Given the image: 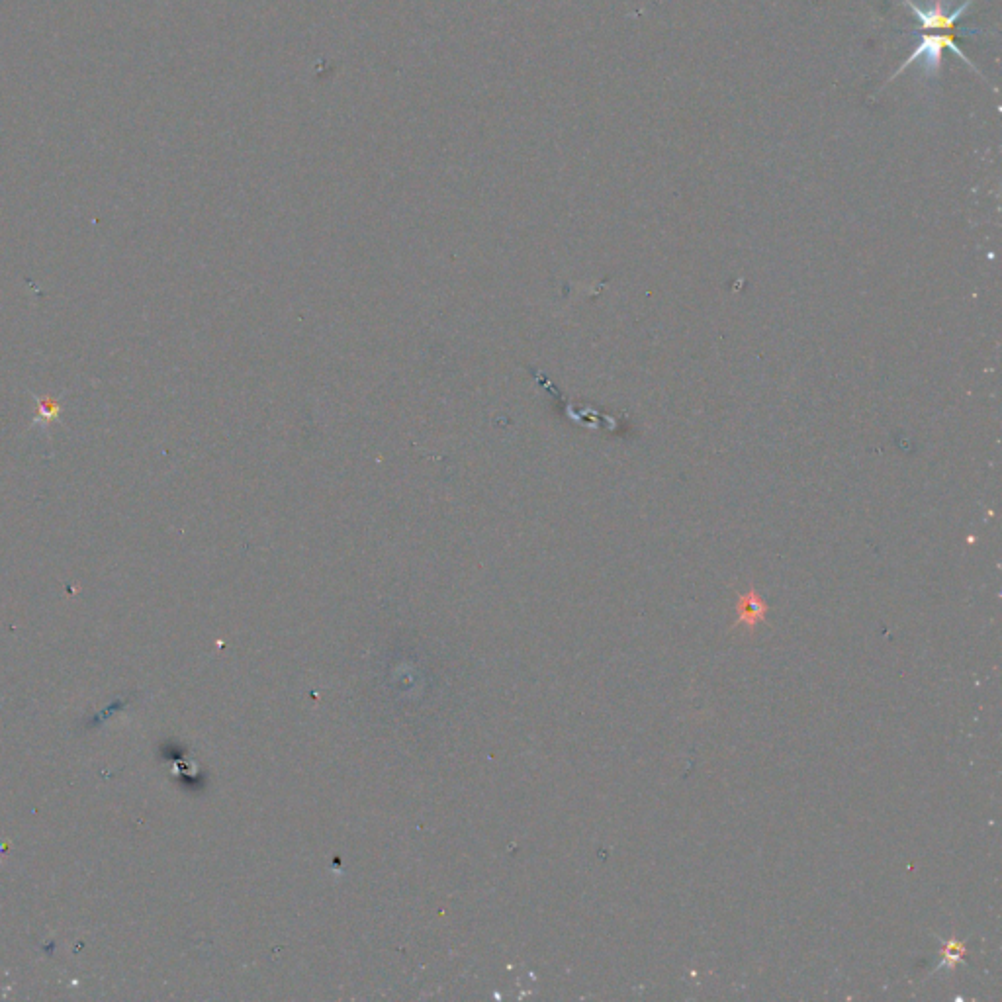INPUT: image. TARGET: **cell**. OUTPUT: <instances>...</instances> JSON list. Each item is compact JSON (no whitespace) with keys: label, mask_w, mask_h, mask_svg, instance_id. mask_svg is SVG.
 <instances>
[{"label":"cell","mask_w":1002,"mask_h":1002,"mask_svg":"<svg viewBox=\"0 0 1002 1002\" xmlns=\"http://www.w3.org/2000/svg\"><path fill=\"white\" fill-rule=\"evenodd\" d=\"M914 36H918V46L914 47L911 57L891 75L889 81L897 79L907 67L914 65L916 59L924 57V67L922 71L928 75V77H936L940 73V67H942V55H944V49H950L954 51L957 57L967 65L971 67L973 71H977V67L963 55V51L957 47L956 36L954 32H942V34H920V32H912ZM979 73V71H977Z\"/></svg>","instance_id":"obj_1"},{"label":"cell","mask_w":1002,"mask_h":1002,"mask_svg":"<svg viewBox=\"0 0 1002 1002\" xmlns=\"http://www.w3.org/2000/svg\"><path fill=\"white\" fill-rule=\"evenodd\" d=\"M905 6H909L914 16L918 18V26L912 28L911 32H922V30H946V32H954L956 30V22L967 12V8L975 2V0H965L961 6H957L956 10H948V0H936L934 6L930 10H922L918 8L912 0H903Z\"/></svg>","instance_id":"obj_2"},{"label":"cell","mask_w":1002,"mask_h":1002,"mask_svg":"<svg viewBox=\"0 0 1002 1002\" xmlns=\"http://www.w3.org/2000/svg\"><path fill=\"white\" fill-rule=\"evenodd\" d=\"M766 619V605L764 601L756 595V592L746 593L740 597L738 603V625H748V629H754L760 621Z\"/></svg>","instance_id":"obj_3"},{"label":"cell","mask_w":1002,"mask_h":1002,"mask_svg":"<svg viewBox=\"0 0 1002 1002\" xmlns=\"http://www.w3.org/2000/svg\"><path fill=\"white\" fill-rule=\"evenodd\" d=\"M57 415H59V404H57V402H53L51 398H42V400H40V415H38V419H36L34 423H40V421H42L44 425H47V423H51L53 419H57Z\"/></svg>","instance_id":"obj_4"},{"label":"cell","mask_w":1002,"mask_h":1002,"mask_svg":"<svg viewBox=\"0 0 1002 1002\" xmlns=\"http://www.w3.org/2000/svg\"><path fill=\"white\" fill-rule=\"evenodd\" d=\"M963 954H965L963 946L954 940V942H950V944H948V948H946V952H944V963L952 967V965H956L957 961L963 957Z\"/></svg>","instance_id":"obj_5"}]
</instances>
